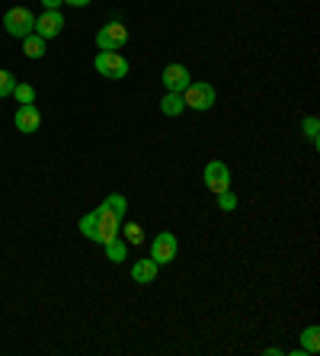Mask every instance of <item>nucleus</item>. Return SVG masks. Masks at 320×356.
Instances as JSON below:
<instances>
[{"instance_id":"20e7f679","label":"nucleus","mask_w":320,"mask_h":356,"mask_svg":"<svg viewBox=\"0 0 320 356\" xmlns=\"http://www.w3.org/2000/svg\"><path fill=\"white\" fill-rule=\"evenodd\" d=\"M93 65H96V71L103 77H109V81H122V77L128 74V61H125L119 51H99Z\"/></svg>"},{"instance_id":"9b49d317","label":"nucleus","mask_w":320,"mask_h":356,"mask_svg":"<svg viewBox=\"0 0 320 356\" xmlns=\"http://www.w3.org/2000/svg\"><path fill=\"white\" fill-rule=\"evenodd\" d=\"M157 270H160V266H157L151 257L135 260V264H132V280H135V282H141V286H148V282H154V280H157Z\"/></svg>"},{"instance_id":"5701e85b","label":"nucleus","mask_w":320,"mask_h":356,"mask_svg":"<svg viewBox=\"0 0 320 356\" xmlns=\"http://www.w3.org/2000/svg\"><path fill=\"white\" fill-rule=\"evenodd\" d=\"M61 3H65V0H42V7H45V10H58Z\"/></svg>"},{"instance_id":"b1692460","label":"nucleus","mask_w":320,"mask_h":356,"mask_svg":"<svg viewBox=\"0 0 320 356\" xmlns=\"http://www.w3.org/2000/svg\"><path fill=\"white\" fill-rule=\"evenodd\" d=\"M65 3H71V7H87L90 0H65Z\"/></svg>"},{"instance_id":"0eeeda50","label":"nucleus","mask_w":320,"mask_h":356,"mask_svg":"<svg viewBox=\"0 0 320 356\" xmlns=\"http://www.w3.org/2000/svg\"><path fill=\"white\" fill-rule=\"evenodd\" d=\"M202 180H205V186L218 196V193L230 190V170L224 161H208L205 164V174H202Z\"/></svg>"},{"instance_id":"ddd939ff","label":"nucleus","mask_w":320,"mask_h":356,"mask_svg":"<svg viewBox=\"0 0 320 356\" xmlns=\"http://www.w3.org/2000/svg\"><path fill=\"white\" fill-rule=\"evenodd\" d=\"M183 109H186L183 93H170V90H167V97L160 99V113H164V116H180Z\"/></svg>"},{"instance_id":"6e6552de","label":"nucleus","mask_w":320,"mask_h":356,"mask_svg":"<svg viewBox=\"0 0 320 356\" xmlns=\"http://www.w3.org/2000/svg\"><path fill=\"white\" fill-rule=\"evenodd\" d=\"M61 29H65L61 10H45L42 17H35V35H42L45 42L55 39V35H61Z\"/></svg>"},{"instance_id":"dca6fc26","label":"nucleus","mask_w":320,"mask_h":356,"mask_svg":"<svg viewBox=\"0 0 320 356\" xmlns=\"http://www.w3.org/2000/svg\"><path fill=\"white\" fill-rule=\"evenodd\" d=\"M81 234L87 241H96L99 238V232H96V212H90V216L81 218Z\"/></svg>"},{"instance_id":"f3484780","label":"nucleus","mask_w":320,"mask_h":356,"mask_svg":"<svg viewBox=\"0 0 320 356\" xmlns=\"http://www.w3.org/2000/svg\"><path fill=\"white\" fill-rule=\"evenodd\" d=\"M13 97H17V103H35V87L33 83H13Z\"/></svg>"},{"instance_id":"4468645a","label":"nucleus","mask_w":320,"mask_h":356,"mask_svg":"<svg viewBox=\"0 0 320 356\" xmlns=\"http://www.w3.org/2000/svg\"><path fill=\"white\" fill-rule=\"evenodd\" d=\"M103 248H106V257L112 260V264H122V260L128 257V244L122 241V234H119V238H112V241H106Z\"/></svg>"},{"instance_id":"1a4fd4ad","label":"nucleus","mask_w":320,"mask_h":356,"mask_svg":"<svg viewBox=\"0 0 320 356\" xmlns=\"http://www.w3.org/2000/svg\"><path fill=\"white\" fill-rule=\"evenodd\" d=\"M13 122H17V129H19L23 135L39 132V129H42V113H39V106H35V103H19V109H17V116H13Z\"/></svg>"},{"instance_id":"423d86ee","label":"nucleus","mask_w":320,"mask_h":356,"mask_svg":"<svg viewBox=\"0 0 320 356\" xmlns=\"http://www.w3.org/2000/svg\"><path fill=\"white\" fill-rule=\"evenodd\" d=\"M176 250H180V244H176V238H173L170 232H160L151 241V260H154L157 266L173 264V260H176Z\"/></svg>"},{"instance_id":"aec40b11","label":"nucleus","mask_w":320,"mask_h":356,"mask_svg":"<svg viewBox=\"0 0 320 356\" xmlns=\"http://www.w3.org/2000/svg\"><path fill=\"white\" fill-rule=\"evenodd\" d=\"M13 83H17V77L10 74L7 67H0V97H10V93H13Z\"/></svg>"},{"instance_id":"a211bd4d","label":"nucleus","mask_w":320,"mask_h":356,"mask_svg":"<svg viewBox=\"0 0 320 356\" xmlns=\"http://www.w3.org/2000/svg\"><path fill=\"white\" fill-rule=\"evenodd\" d=\"M106 206L112 209L115 216H122V218H125V212H128V202H125L122 193H112V196H106Z\"/></svg>"},{"instance_id":"4be33fe9","label":"nucleus","mask_w":320,"mask_h":356,"mask_svg":"<svg viewBox=\"0 0 320 356\" xmlns=\"http://www.w3.org/2000/svg\"><path fill=\"white\" fill-rule=\"evenodd\" d=\"M317 132H320L317 116H308V119H304V135H308V138H311L314 145H317Z\"/></svg>"},{"instance_id":"9d476101","label":"nucleus","mask_w":320,"mask_h":356,"mask_svg":"<svg viewBox=\"0 0 320 356\" xmlns=\"http://www.w3.org/2000/svg\"><path fill=\"white\" fill-rule=\"evenodd\" d=\"M160 81H164V87L170 93H183L189 83H192V77H189V71L183 65H167L164 74H160Z\"/></svg>"},{"instance_id":"f03ea898","label":"nucleus","mask_w":320,"mask_h":356,"mask_svg":"<svg viewBox=\"0 0 320 356\" xmlns=\"http://www.w3.org/2000/svg\"><path fill=\"white\" fill-rule=\"evenodd\" d=\"M183 103H186V109L205 113V109L214 106V87L212 83H189L183 90Z\"/></svg>"},{"instance_id":"f8f14e48","label":"nucleus","mask_w":320,"mask_h":356,"mask_svg":"<svg viewBox=\"0 0 320 356\" xmlns=\"http://www.w3.org/2000/svg\"><path fill=\"white\" fill-rule=\"evenodd\" d=\"M301 353H308V356L320 353V327L317 324H311V327L301 331Z\"/></svg>"},{"instance_id":"f257e3e1","label":"nucleus","mask_w":320,"mask_h":356,"mask_svg":"<svg viewBox=\"0 0 320 356\" xmlns=\"http://www.w3.org/2000/svg\"><path fill=\"white\" fill-rule=\"evenodd\" d=\"M3 29H7V35H13V39H26V35L35 33V17L26 7H13L3 13Z\"/></svg>"},{"instance_id":"39448f33","label":"nucleus","mask_w":320,"mask_h":356,"mask_svg":"<svg viewBox=\"0 0 320 356\" xmlns=\"http://www.w3.org/2000/svg\"><path fill=\"white\" fill-rule=\"evenodd\" d=\"M125 42H128V29H125L122 23H115V19L112 23H106L96 33V49L99 51H119Z\"/></svg>"},{"instance_id":"412c9836","label":"nucleus","mask_w":320,"mask_h":356,"mask_svg":"<svg viewBox=\"0 0 320 356\" xmlns=\"http://www.w3.org/2000/svg\"><path fill=\"white\" fill-rule=\"evenodd\" d=\"M218 206H221L224 212H234V209H237V196H234V193H230V190L218 193Z\"/></svg>"},{"instance_id":"6ab92c4d","label":"nucleus","mask_w":320,"mask_h":356,"mask_svg":"<svg viewBox=\"0 0 320 356\" xmlns=\"http://www.w3.org/2000/svg\"><path fill=\"white\" fill-rule=\"evenodd\" d=\"M122 232H125V244H141V241H144V232H141L138 222H128Z\"/></svg>"},{"instance_id":"2eb2a0df","label":"nucleus","mask_w":320,"mask_h":356,"mask_svg":"<svg viewBox=\"0 0 320 356\" xmlns=\"http://www.w3.org/2000/svg\"><path fill=\"white\" fill-rule=\"evenodd\" d=\"M23 51L26 55H29V58H42V55H45V39H42V35H26L23 39Z\"/></svg>"},{"instance_id":"7ed1b4c3","label":"nucleus","mask_w":320,"mask_h":356,"mask_svg":"<svg viewBox=\"0 0 320 356\" xmlns=\"http://www.w3.org/2000/svg\"><path fill=\"white\" fill-rule=\"evenodd\" d=\"M96 232H99L96 244H106V241L119 238V232H122V216H115L106 202L96 209Z\"/></svg>"}]
</instances>
